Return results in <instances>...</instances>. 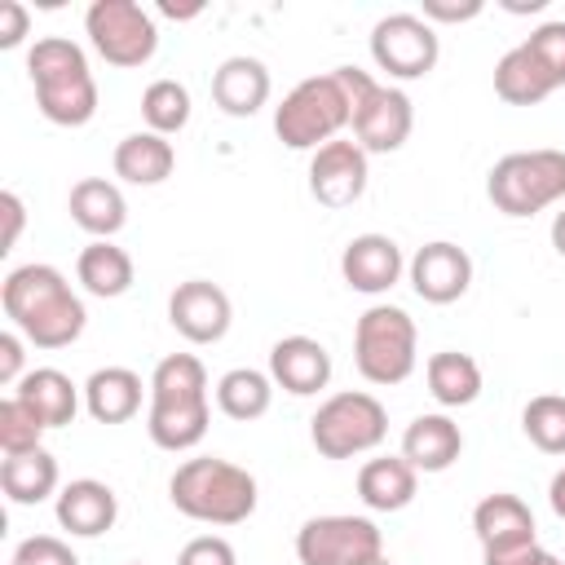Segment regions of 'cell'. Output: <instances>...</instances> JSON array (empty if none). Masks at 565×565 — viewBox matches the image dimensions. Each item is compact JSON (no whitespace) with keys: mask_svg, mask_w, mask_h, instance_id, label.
Here are the masks:
<instances>
[{"mask_svg":"<svg viewBox=\"0 0 565 565\" xmlns=\"http://www.w3.org/2000/svg\"><path fill=\"white\" fill-rule=\"evenodd\" d=\"M335 75L344 79V93H349V106H353V141L366 150V154H393L406 146L411 128H415V106L402 88L393 84H380L371 79L366 71L358 66H335Z\"/></svg>","mask_w":565,"mask_h":565,"instance_id":"obj_8","label":"cell"},{"mask_svg":"<svg viewBox=\"0 0 565 565\" xmlns=\"http://www.w3.org/2000/svg\"><path fill=\"white\" fill-rule=\"evenodd\" d=\"M424 380H428V393L437 406L446 411H459V406H472L481 397V366L472 353H459V349H441L428 358L424 366Z\"/></svg>","mask_w":565,"mask_h":565,"instance_id":"obj_29","label":"cell"},{"mask_svg":"<svg viewBox=\"0 0 565 565\" xmlns=\"http://www.w3.org/2000/svg\"><path fill=\"white\" fill-rule=\"evenodd\" d=\"M13 561L18 565H79V556L71 552V543L57 539V534H31V539H22L18 552H13Z\"/></svg>","mask_w":565,"mask_h":565,"instance_id":"obj_36","label":"cell"},{"mask_svg":"<svg viewBox=\"0 0 565 565\" xmlns=\"http://www.w3.org/2000/svg\"><path fill=\"white\" fill-rule=\"evenodd\" d=\"M486 4L481 0H424L419 4V18L428 22V26H450V22H472L477 13H481Z\"/></svg>","mask_w":565,"mask_h":565,"instance_id":"obj_38","label":"cell"},{"mask_svg":"<svg viewBox=\"0 0 565 565\" xmlns=\"http://www.w3.org/2000/svg\"><path fill=\"white\" fill-rule=\"evenodd\" d=\"M128 565H141V561H128Z\"/></svg>","mask_w":565,"mask_h":565,"instance_id":"obj_46","label":"cell"},{"mask_svg":"<svg viewBox=\"0 0 565 565\" xmlns=\"http://www.w3.org/2000/svg\"><path fill=\"white\" fill-rule=\"evenodd\" d=\"M402 269V247L388 234H358L340 252V278L362 296H384L388 287H397Z\"/></svg>","mask_w":565,"mask_h":565,"instance_id":"obj_16","label":"cell"},{"mask_svg":"<svg viewBox=\"0 0 565 565\" xmlns=\"http://www.w3.org/2000/svg\"><path fill=\"white\" fill-rule=\"evenodd\" d=\"M419 362V331L406 309L371 305L353 327V366L366 384H402Z\"/></svg>","mask_w":565,"mask_h":565,"instance_id":"obj_7","label":"cell"},{"mask_svg":"<svg viewBox=\"0 0 565 565\" xmlns=\"http://www.w3.org/2000/svg\"><path fill=\"white\" fill-rule=\"evenodd\" d=\"M9 565H18V561H9Z\"/></svg>","mask_w":565,"mask_h":565,"instance_id":"obj_47","label":"cell"},{"mask_svg":"<svg viewBox=\"0 0 565 565\" xmlns=\"http://www.w3.org/2000/svg\"><path fill=\"white\" fill-rule=\"evenodd\" d=\"M84 35L106 66L137 71L159 49V26L137 0H93L84 9Z\"/></svg>","mask_w":565,"mask_h":565,"instance_id":"obj_10","label":"cell"},{"mask_svg":"<svg viewBox=\"0 0 565 565\" xmlns=\"http://www.w3.org/2000/svg\"><path fill=\"white\" fill-rule=\"evenodd\" d=\"M547 503H552V512L565 521V468H561V472L547 481Z\"/></svg>","mask_w":565,"mask_h":565,"instance_id":"obj_42","label":"cell"},{"mask_svg":"<svg viewBox=\"0 0 565 565\" xmlns=\"http://www.w3.org/2000/svg\"><path fill=\"white\" fill-rule=\"evenodd\" d=\"M26 371H22V335L18 331H0V380L4 384H18Z\"/></svg>","mask_w":565,"mask_h":565,"instance_id":"obj_40","label":"cell"},{"mask_svg":"<svg viewBox=\"0 0 565 565\" xmlns=\"http://www.w3.org/2000/svg\"><path fill=\"white\" fill-rule=\"evenodd\" d=\"M375 565H393V561H388V556H380V561H375Z\"/></svg>","mask_w":565,"mask_h":565,"instance_id":"obj_44","label":"cell"},{"mask_svg":"<svg viewBox=\"0 0 565 565\" xmlns=\"http://www.w3.org/2000/svg\"><path fill=\"white\" fill-rule=\"evenodd\" d=\"M552 247H556V256H565V207L552 216Z\"/></svg>","mask_w":565,"mask_h":565,"instance_id":"obj_43","label":"cell"},{"mask_svg":"<svg viewBox=\"0 0 565 565\" xmlns=\"http://www.w3.org/2000/svg\"><path fill=\"white\" fill-rule=\"evenodd\" d=\"M371 57L388 79H424L441 57L437 26L419 13H388L371 26Z\"/></svg>","mask_w":565,"mask_h":565,"instance_id":"obj_12","label":"cell"},{"mask_svg":"<svg viewBox=\"0 0 565 565\" xmlns=\"http://www.w3.org/2000/svg\"><path fill=\"white\" fill-rule=\"evenodd\" d=\"M0 305L13 331L35 349H66L84 335L88 309L53 265H18L0 282Z\"/></svg>","mask_w":565,"mask_h":565,"instance_id":"obj_1","label":"cell"},{"mask_svg":"<svg viewBox=\"0 0 565 565\" xmlns=\"http://www.w3.org/2000/svg\"><path fill=\"white\" fill-rule=\"evenodd\" d=\"M525 49L547 66V75L556 79V88H565V18L543 22L525 35Z\"/></svg>","mask_w":565,"mask_h":565,"instance_id":"obj_35","label":"cell"},{"mask_svg":"<svg viewBox=\"0 0 565 565\" xmlns=\"http://www.w3.org/2000/svg\"><path fill=\"white\" fill-rule=\"evenodd\" d=\"M406 274H411V287H415L419 300L455 305L472 287V256L450 238H433L411 256Z\"/></svg>","mask_w":565,"mask_h":565,"instance_id":"obj_15","label":"cell"},{"mask_svg":"<svg viewBox=\"0 0 565 565\" xmlns=\"http://www.w3.org/2000/svg\"><path fill=\"white\" fill-rule=\"evenodd\" d=\"M384 437H388V411H384V402L375 393H362V388L331 393L309 419V441H313V450L322 459L366 455Z\"/></svg>","mask_w":565,"mask_h":565,"instance_id":"obj_9","label":"cell"},{"mask_svg":"<svg viewBox=\"0 0 565 565\" xmlns=\"http://www.w3.org/2000/svg\"><path fill=\"white\" fill-rule=\"evenodd\" d=\"M380 556H384V534L371 516L331 512V516H309L296 530L300 565H375Z\"/></svg>","mask_w":565,"mask_h":565,"instance_id":"obj_11","label":"cell"},{"mask_svg":"<svg viewBox=\"0 0 565 565\" xmlns=\"http://www.w3.org/2000/svg\"><path fill=\"white\" fill-rule=\"evenodd\" d=\"M419 490V472L402 455H375L358 468V499L371 512H402Z\"/></svg>","mask_w":565,"mask_h":565,"instance_id":"obj_24","label":"cell"},{"mask_svg":"<svg viewBox=\"0 0 565 565\" xmlns=\"http://www.w3.org/2000/svg\"><path fill=\"white\" fill-rule=\"evenodd\" d=\"M75 278H79V287H84L88 296L115 300V296H124V291L132 287L137 269H132V256H128L119 243L93 238V243L79 252V260H75Z\"/></svg>","mask_w":565,"mask_h":565,"instance_id":"obj_27","label":"cell"},{"mask_svg":"<svg viewBox=\"0 0 565 565\" xmlns=\"http://www.w3.org/2000/svg\"><path fill=\"white\" fill-rule=\"evenodd\" d=\"M521 433L530 437L534 450L543 455H565V397L561 393H539L521 411Z\"/></svg>","mask_w":565,"mask_h":565,"instance_id":"obj_33","label":"cell"},{"mask_svg":"<svg viewBox=\"0 0 565 565\" xmlns=\"http://www.w3.org/2000/svg\"><path fill=\"white\" fill-rule=\"evenodd\" d=\"M353 119L344 79L335 71L327 75H309L300 79L274 110V132L287 150H318L327 141H335Z\"/></svg>","mask_w":565,"mask_h":565,"instance_id":"obj_5","label":"cell"},{"mask_svg":"<svg viewBox=\"0 0 565 565\" xmlns=\"http://www.w3.org/2000/svg\"><path fill=\"white\" fill-rule=\"evenodd\" d=\"M543 565H561V561H556V556H547V561H543Z\"/></svg>","mask_w":565,"mask_h":565,"instance_id":"obj_45","label":"cell"},{"mask_svg":"<svg viewBox=\"0 0 565 565\" xmlns=\"http://www.w3.org/2000/svg\"><path fill=\"white\" fill-rule=\"evenodd\" d=\"M150 411L146 433L159 450H194L207 437L212 402H207V366L194 353H168L159 358L150 375Z\"/></svg>","mask_w":565,"mask_h":565,"instance_id":"obj_2","label":"cell"},{"mask_svg":"<svg viewBox=\"0 0 565 565\" xmlns=\"http://www.w3.org/2000/svg\"><path fill=\"white\" fill-rule=\"evenodd\" d=\"M190 88L181 84V79H154V84H146V93H141V119H146V128L150 132H159V137H172V132H181L185 124H190Z\"/></svg>","mask_w":565,"mask_h":565,"instance_id":"obj_32","label":"cell"},{"mask_svg":"<svg viewBox=\"0 0 565 565\" xmlns=\"http://www.w3.org/2000/svg\"><path fill=\"white\" fill-rule=\"evenodd\" d=\"M486 199L494 212L521 221L565 199V150H512L494 159L486 177Z\"/></svg>","mask_w":565,"mask_h":565,"instance_id":"obj_6","label":"cell"},{"mask_svg":"<svg viewBox=\"0 0 565 565\" xmlns=\"http://www.w3.org/2000/svg\"><path fill=\"white\" fill-rule=\"evenodd\" d=\"M472 530H477L481 552H512V547L539 543L534 539V512H530V503L516 499V494H508V490H494V494H486L472 508Z\"/></svg>","mask_w":565,"mask_h":565,"instance_id":"obj_19","label":"cell"},{"mask_svg":"<svg viewBox=\"0 0 565 565\" xmlns=\"http://www.w3.org/2000/svg\"><path fill=\"white\" fill-rule=\"evenodd\" d=\"M57 481H62L57 459H53L44 446H40V450H26V455H9V459L0 463V490H4V499L18 503V508L44 503L49 494H57Z\"/></svg>","mask_w":565,"mask_h":565,"instance_id":"obj_30","label":"cell"},{"mask_svg":"<svg viewBox=\"0 0 565 565\" xmlns=\"http://www.w3.org/2000/svg\"><path fill=\"white\" fill-rule=\"evenodd\" d=\"M494 93L508 102V106H539L543 97L556 93V79L547 75V66L525 49V40L516 49H508L499 62H494Z\"/></svg>","mask_w":565,"mask_h":565,"instance_id":"obj_28","label":"cell"},{"mask_svg":"<svg viewBox=\"0 0 565 565\" xmlns=\"http://www.w3.org/2000/svg\"><path fill=\"white\" fill-rule=\"evenodd\" d=\"M44 419L22 402V397H4L0 402V450H4V459L9 455H26V450H40V441H44Z\"/></svg>","mask_w":565,"mask_h":565,"instance_id":"obj_34","label":"cell"},{"mask_svg":"<svg viewBox=\"0 0 565 565\" xmlns=\"http://www.w3.org/2000/svg\"><path fill=\"white\" fill-rule=\"evenodd\" d=\"M274 402V380L256 366H234L216 380V411L234 424H252L269 411Z\"/></svg>","mask_w":565,"mask_h":565,"instance_id":"obj_31","label":"cell"},{"mask_svg":"<svg viewBox=\"0 0 565 565\" xmlns=\"http://www.w3.org/2000/svg\"><path fill=\"white\" fill-rule=\"evenodd\" d=\"M269 380L291 397H313L331 384V353L313 335H282L269 349Z\"/></svg>","mask_w":565,"mask_h":565,"instance_id":"obj_17","label":"cell"},{"mask_svg":"<svg viewBox=\"0 0 565 565\" xmlns=\"http://www.w3.org/2000/svg\"><path fill=\"white\" fill-rule=\"evenodd\" d=\"M459 455H463V433L446 411L415 415L402 433V459L415 472H446Z\"/></svg>","mask_w":565,"mask_h":565,"instance_id":"obj_21","label":"cell"},{"mask_svg":"<svg viewBox=\"0 0 565 565\" xmlns=\"http://www.w3.org/2000/svg\"><path fill=\"white\" fill-rule=\"evenodd\" d=\"M84 411L97 424H128L141 411V375L128 366H97L84 380Z\"/></svg>","mask_w":565,"mask_h":565,"instance_id":"obj_25","label":"cell"},{"mask_svg":"<svg viewBox=\"0 0 565 565\" xmlns=\"http://www.w3.org/2000/svg\"><path fill=\"white\" fill-rule=\"evenodd\" d=\"M168 499L181 516L203 521V525H243L256 512V477L221 455H194L185 459L172 481H168Z\"/></svg>","mask_w":565,"mask_h":565,"instance_id":"obj_4","label":"cell"},{"mask_svg":"<svg viewBox=\"0 0 565 565\" xmlns=\"http://www.w3.org/2000/svg\"><path fill=\"white\" fill-rule=\"evenodd\" d=\"M26 75L35 88V106L57 128H84L97 115V79L88 57L66 35H44L26 49Z\"/></svg>","mask_w":565,"mask_h":565,"instance_id":"obj_3","label":"cell"},{"mask_svg":"<svg viewBox=\"0 0 565 565\" xmlns=\"http://www.w3.org/2000/svg\"><path fill=\"white\" fill-rule=\"evenodd\" d=\"M366 181H371L366 150L349 137H335V141L318 146L313 159H309V194L322 207H353L366 194Z\"/></svg>","mask_w":565,"mask_h":565,"instance_id":"obj_13","label":"cell"},{"mask_svg":"<svg viewBox=\"0 0 565 565\" xmlns=\"http://www.w3.org/2000/svg\"><path fill=\"white\" fill-rule=\"evenodd\" d=\"M177 565H238V556H234L230 539H221V534H199V539H190V543L177 552Z\"/></svg>","mask_w":565,"mask_h":565,"instance_id":"obj_37","label":"cell"},{"mask_svg":"<svg viewBox=\"0 0 565 565\" xmlns=\"http://www.w3.org/2000/svg\"><path fill=\"white\" fill-rule=\"evenodd\" d=\"M0 212H4V243H0V252H13L18 234H22V221H26V207H22V199L13 190H4L0 194Z\"/></svg>","mask_w":565,"mask_h":565,"instance_id":"obj_41","label":"cell"},{"mask_svg":"<svg viewBox=\"0 0 565 565\" xmlns=\"http://www.w3.org/2000/svg\"><path fill=\"white\" fill-rule=\"evenodd\" d=\"M110 163H115V177L128 181V185H159V181L172 177V168H177V150H172L168 137L141 128V132H128V137L115 146Z\"/></svg>","mask_w":565,"mask_h":565,"instance_id":"obj_26","label":"cell"},{"mask_svg":"<svg viewBox=\"0 0 565 565\" xmlns=\"http://www.w3.org/2000/svg\"><path fill=\"white\" fill-rule=\"evenodd\" d=\"M31 31V13L22 0H0V49H18Z\"/></svg>","mask_w":565,"mask_h":565,"instance_id":"obj_39","label":"cell"},{"mask_svg":"<svg viewBox=\"0 0 565 565\" xmlns=\"http://www.w3.org/2000/svg\"><path fill=\"white\" fill-rule=\"evenodd\" d=\"M57 525L75 539H97L119 521V494L97 477H75L53 499Z\"/></svg>","mask_w":565,"mask_h":565,"instance_id":"obj_18","label":"cell"},{"mask_svg":"<svg viewBox=\"0 0 565 565\" xmlns=\"http://www.w3.org/2000/svg\"><path fill=\"white\" fill-rule=\"evenodd\" d=\"M168 322L190 344H216V340H225V331L234 322V305H230V296L216 282L185 278L168 296Z\"/></svg>","mask_w":565,"mask_h":565,"instance_id":"obj_14","label":"cell"},{"mask_svg":"<svg viewBox=\"0 0 565 565\" xmlns=\"http://www.w3.org/2000/svg\"><path fill=\"white\" fill-rule=\"evenodd\" d=\"M13 397H22L44 419V428H66V424H75V411L84 402V388H75L71 375L57 371V366H35V371H26L13 384Z\"/></svg>","mask_w":565,"mask_h":565,"instance_id":"obj_23","label":"cell"},{"mask_svg":"<svg viewBox=\"0 0 565 565\" xmlns=\"http://www.w3.org/2000/svg\"><path fill=\"white\" fill-rule=\"evenodd\" d=\"M269 88H274L269 66L260 57H247V53H234L212 71V102L230 119H252L269 102Z\"/></svg>","mask_w":565,"mask_h":565,"instance_id":"obj_20","label":"cell"},{"mask_svg":"<svg viewBox=\"0 0 565 565\" xmlns=\"http://www.w3.org/2000/svg\"><path fill=\"white\" fill-rule=\"evenodd\" d=\"M66 212L71 221L93 234V238H115L124 225H128V199L115 181L106 177H84L71 185V199H66Z\"/></svg>","mask_w":565,"mask_h":565,"instance_id":"obj_22","label":"cell"}]
</instances>
